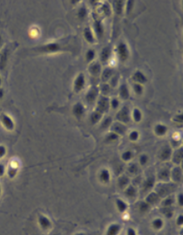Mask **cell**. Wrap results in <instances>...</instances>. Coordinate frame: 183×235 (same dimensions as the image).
I'll return each instance as SVG.
<instances>
[{"mask_svg": "<svg viewBox=\"0 0 183 235\" xmlns=\"http://www.w3.org/2000/svg\"><path fill=\"white\" fill-rule=\"evenodd\" d=\"M175 187L176 186L172 183H167V182L160 183L156 186L155 193L159 195V198H164L170 195L175 190Z\"/></svg>", "mask_w": 183, "mask_h": 235, "instance_id": "cell-1", "label": "cell"}, {"mask_svg": "<svg viewBox=\"0 0 183 235\" xmlns=\"http://www.w3.org/2000/svg\"><path fill=\"white\" fill-rule=\"evenodd\" d=\"M116 118L122 124L129 123L131 116H130V110L128 106H123L116 114Z\"/></svg>", "mask_w": 183, "mask_h": 235, "instance_id": "cell-2", "label": "cell"}, {"mask_svg": "<svg viewBox=\"0 0 183 235\" xmlns=\"http://www.w3.org/2000/svg\"><path fill=\"white\" fill-rule=\"evenodd\" d=\"M110 108V101L108 99L107 97H100L99 99V100L97 102V109L96 111H98L99 112H100L101 114L106 113L109 111Z\"/></svg>", "mask_w": 183, "mask_h": 235, "instance_id": "cell-3", "label": "cell"}, {"mask_svg": "<svg viewBox=\"0 0 183 235\" xmlns=\"http://www.w3.org/2000/svg\"><path fill=\"white\" fill-rule=\"evenodd\" d=\"M117 52L119 56L120 61L125 62L126 60H128L129 58V50H128V45L125 43H119L117 46Z\"/></svg>", "mask_w": 183, "mask_h": 235, "instance_id": "cell-4", "label": "cell"}, {"mask_svg": "<svg viewBox=\"0 0 183 235\" xmlns=\"http://www.w3.org/2000/svg\"><path fill=\"white\" fill-rule=\"evenodd\" d=\"M61 49L60 45L57 43H51L46 45L39 47L38 51L40 52H45V53H52V52H56Z\"/></svg>", "mask_w": 183, "mask_h": 235, "instance_id": "cell-5", "label": "cell"}, {"mask_svg": "<svg viewBox=\"0 0 183 235\" xmlns=\"http://www.w3.org/2000/svg\"><path fill=\"white\" fill-rule=\"evenodd\" d=\"M86 85V78L85 75L83 73H80L78 75V77L74 80V84H73V90L75 92H80V91H82V89L85 87Z\"/></svg>", "mask_w": 183, "mask_h": 235, "instance_id": "cell-6", "label": "cell"}, {"mask_svg": "<svg viewBox=\"0 0 183 235\" xmlns=\"http://www.w3.org/2000/svg\"><path fill=\"white\" fill-rule=\"evenodd\" d=\"M99 96V89L97 87H92L86 95V100L88 104H93Z\"/></svg>", "mask_w": 183, "mask_h": 235, "instance_id": "cell-7", "label": "cell"}, {"mask_svg": "<svg viewBox=\"0 0 183 235\" xmlns=\"http://www.w3.org/2000/svg\"><path fill=\"white\" fill-rule=\"evenodd\" d=\"M111 130L112 133H116L117 135H124L127 132L126 125L120 122H116L113 125H111Z\"/></svg>", "mask_w": 183, "mask_h": 235, "instance_id": "cell-8", "label": "cell"}, {"mask_svg": "<svg viewBox=\"0 0 183 235\" xmlns=\"http://www.w3.org/2000/svg\"><path fill=\"white\" fill-rule=\"evenodd\" d=\"M170 180L175 182H181L182 180V170L181 167L176 166L170 172Z\"/></svg>", "mask_w": 183, "mask_h": 235, "instance_id": "cell-9", "label": "cell"}, {"mask_svg": "<svg viewBox=\"0 0 183 235\" xmlns=\"http://www.w3.org/2000/svg\"><path fill=\"white\" fill-rule=\"evenodd\" d=\"M171 157H172V149L170 146H165L159 151V158L160 160L166 161V160H168Z\"/></svg>", "mask_w": 183, "mask_h": 235, "instance_id": "cell-10", "label": "cell"}, {"mask_svg": "<svg viewBox=\"0 0 183 235\" xmlns=\"http://www.w3.org/2000/svg\"><path fill=\"white\" fill-rule=\"evenodd\" d=\"M0 119H1V122L3 125L7 129V130H13L14 128V122L12 121V119L11 118L9 117L8 115L6 114H2L1 117H0Z\"/></svg>", "mask_w": 183, "mask_h": 235, "instance_id": "cell-11", "label": "cell"}, {"mask_svg": "<svg viewBox=\"0 0 183 235\" xmlns=\"http://www.w3.org/2000/svg\"><path fill=\"white\" fill-rule=\"evenodd\" d=\"M72 113L77 118H81L85 114V107L81 103H77L72 108Z\"/></svg>", "mask_w": 183, "mask_h": 235, "instance_id": "cell-12", "label": "cell"}, {"mask_svg": "<svg viewBox=\"0 0 183 235\" xmlns=\"http://www.w3.org/2000/svg\"><path fill=\"white\" fill-rule=\"evenodd\" d=\"M133 80L136 82V84H140V85H142V84H145L147 83V78L145 76L142 71L140 70H136L135 72L134 73L133 75Z\"/></svg>", "mask_w": 183, "mask_h": 235, "instance_id": "cell-13", "label": "cell"}, {"mask_svg": "<svg viewBox=\"0 0 183 235\" xmlns=\"http://www.w3.org/2000/svg\"><path fill=\"white\" fill-rule=\"evenodd\" d=\"M160 201V198L159 195L154 192V193H150L147 197L146 198V202L147 204H149L150 205H155L159 203Z\"/></svg>", "mask_w": 183, "mask_h": 235, "instance_id": "cell-14", "label": "cell"}, {"mask_svg": "<svg viewBox=\"0 0 183 235\" xmlns=\"http://www.w3.org/2000/svg\"><path fill=\"white\" fill-rule=\"evenodd\" d=\"M183 158V149L182 147L176 150L174 153H172V160L173 162L176 164H179L181 163Z\"/></svg>", "mask_w": 183, "mask_h": 235, "instance_id": "cell-15", "label": "cell"}, {"mask_svg": "<svg viewBox=\"0 0 183 235\" xmlns=\"http://www.w3.org/2000/svg\"><path fill=\"white\" fill-rule=\"evenodd\" d=\"M94 30H95L96 35L98 38H102L104 35V26L102 24V22L101 20L99 19H95V22H94Z\"/></svg>", "mask_w": 183, "mask_h": 235, "instance_id": "cell-16", "label": "cell"}, {"mask_svg": "<svg viewBox=\"0 0 183 235\" xmlns=\"http://www.w3.org/2000/svg\"><path fill=\"white\" fill-rule=\"evenodd\" d=\"M111 47H104L103 49H102V51H101V52H100V60L103 63H106L109 60V58H110V57H111Z\"/></svg>", "mask_w": 183, "mask_h": 235, "instance_id": "cell-17", "label": "cell"}, {"mask_svg": "<svg viewBox=\"0 0 183 235\" xmlns=\"http://www.w3.org/2000/svg\"><path fill=\"white\" fill-rule=\"evenodd\" d=\"M170 170L169 168H162L158 172V178L163 182H168L170 180Z\"/></svg>", "mask_w": 183, "mask_h": 235, "instance_id": "cell-18", "label": "cell"}, {"mask_svg": "<svg viewBox=\"0 0 183 235\" xmlns=\"http://www.w3.org/2000/svg\"><path fill=\"white\" fill-rule=\"evenodd\" d=\"M154 182H155V180H154L153 177H149L145 180L143 185H142V189H143L144 193L152 190L153 187L154 186Z\"/></svg>", "mask_w": 183, "mask_h": 235, "instance_id": "cell-19", "label": "cell"}, {"mask_svg": "<svg viewBox=\"0 0 183 235\" xmlns=\"http://www.w3.org/2000/svg\"><path fill=\"white\" fill-rule=\"evenodd\" d=\"M89 72L93 75V76H97L100 73L101 71V65L99 62H94L91 64V65L89 66Z\"/></svg>", "mask_w": 183, "mask_h": 235, "instance_id": "cell-20", "label": "cell"}, {"mask_svg": "<svg viewBox=\"0 0 183 235\" xmlns=\"http://www.w3.org/2000/svg\"><path fill=\"white\" fill-rule=\"evenodd\" d=\"M119 97H120L122 99H124V100H127V99H129V97H130V92H129V89H128V87L127 85L123 84V85L120 86V87H119Z\"/></svg>", "mask_w": 183, "mask_h": 235, "instance_id": "cell-21", "label": "cell"}, {"mask_svg": "<svg viewBox=\"0 0 183 235\" xmlns=\"http://www.w3.org/2000/svg\"><path fill=\"white\" fill-rule=\"evenodd\" d=\"M112 4H113L114 12L117 15H121L123 13V11H124L125 2L124 1H113Z\"/></svg>", "mask_w": 183, "mask_h": 235, "instance_id": "cell-22", "label": "cell"}, {"mask_svg": "<svg viewBox=\"0 0 183 235\" xmlns=\"http://www.w3.org/2000/svg\"><path fill=\"white\" fill-rule=\"evenodd\" d=\"M8 59V50L5 49L0 54V70H4Z\"/></svg>", "mask_w": 183, "mask_h": 235, "instance_id": "cell-23", "label": "cell"}, {"mask_svg": "<svg viewBox=\"0 0 183 235\" xmlns=\"http://www.w3.org/2000/svg\"><path fill=\"white\" fill-rule=\"evenodd\" d=\"M154 133L157 136L162 137L164 135H166L167 133V127L166 125H162V124H158L155 125L154 127Z\"/></svg>", "mask_w": 183, "mask_h": 235, "instance_id": "cell-24", "label": "cell"}, {"mask_svg": "<svg viewBox=\"0 0 183 235\" xmlns=\"http://www.w3.org/2000/svg\"><path fill=\"white\" fill-rule=\"evenodd\" d=\"M39 223L40 227L45 230L51 227V220L44 215H40L39 217Z\"/></svg>", "mask_w": 183, "mask_h": 235, "instance_id": "cell-25", "label": "cell"}, {"mask_svg": "<svg viewBox=\"0 0 183 235\" xmlns=\"http://www.w3.org/2000/svg\"><path fill=\"white\" fill-rule=\"evenodd\" d=\"M125 194L128 199H134L137 196V189L134 186H128V187L125 189Z\"/></svg>", "mask_w": 183, "mask_h": 235, "instance_id": "cell-26", "label": "cell"}, {"mask_svg": "<svg viewBox=\"0 0 183 235\" xmlns=\"http://www.w3.org/2000/svg\"><path fill=\"white\" fill-rule=\"evenodd\" d=\"M112 76H113V70L112 68H106L102 72L101 80L103 81L104 83H106L108 80H110Z\"/></svg>", "mask_w": 183, "mask_h": 235, "instance_id": "cell-27", "label": "cell"}, {"mask_svg": "<svg viewBox=\"0 0 183 235\" xmlns=\"http://www.w3.org/2000/svg\"><path fill=\"white\" fill-rule=\"evenodd\" d=\"M129 178H128V176H126V175H122V176H120L119 179H118V186H119V187L120 189H126V188L128 187V184H129Z\"/></svg>", "mask_w": 183, "mask_h": 235, "instance_id": "cell-28", "label": "cell"}, {"mask_svg": "<svg viewBox=\"0 0 183 235\" xmlns=\"http://www.w3.org/2000/svg\"><path fill=\"white\" fill-rule=\"evenodd\" d=\"M110 178H111V175L107 169H103L99 172V180H101V182L108 183L110 181Z\"/></svg>", "mask_w": 183, "mask_h": 235, "instance_id": "cell-29", "label": "cell"}, {"mask_svg": "<svg viewBox=\"0 0 183 235\" xmlns=\"http://www.w3.org/2000/svg\"><path fill=\"white\" fill-rule=\"evenodd\" d=\"M101 118H102V114L100 112H99L98 111H95L90 116V122H91L92 125H95V124L99 122Z\"/></svg>", "mask_w": 183, "mask_h": 235, "instance_id": "cell-30", "label": "cell"}, {"mask_svg": "<svg viewBox=\"0 0 183 235\" xmlns=\"http://www.w3.org/2000/svg\"><path fill=\"white\" fill-rule=\"evenodd\" d=\"M84 37H85V39H86V40L87 41L88 43H90V44L94 43L95 39H94V36L93 34V31H91L90 28H86L84 30Z\"/></svg>", "mask_w": 183, "mask_h": 235, "instance_id": "cell-31", "label": "cell"}, {"mask_svg": "<svg viewBox=\"0 0 183 235\" xmlns=\"http://www.w3.org/2000/svg\"><path fill=\"white\" fill-rule=\"evenodd\" d=\"M120 227L117 224H112L107 229V233L106 235H117L119 233Z\"/></svg>", "mask_w": 183, "mask_h": 235, "instance_id": "cell-32", "label": "cell"}, {"mask_svg": "<svg viewBox=\"0 0 183 235\" xmlns=\"http://www.w3.org/2000/svg\"><path fill=\"white\" fill-rule=\"evenodd\" d=\"M116 205H117V208L120 212H124L128 210V205L125 201H123L122 199H116Z\"/></svg>", "mask_w": 183, "mask_h": 235, "instance_id": "cell-33", "label": "cell"}, {"mask_svg": "<svg viewBox=\"0 0 183 235\" xmlns=\"http://www.w3.org/2000/svg\"><path fill=\"white\" fill-rule=\"evenodd\" d=\"M118 139H119V135H117L116 133L112 132V133H108V134L106 135V139H105V141H106V143H112V142L118 140Z\"/></svg>", "mask_w": 183, "mask_h": 235, "instance_id": "cell-34", "label": "cell"}, {"mask_svg": "<svg viewBox=\"0 0 183 235\" xmlns=\"http://www.w3.org/2000/svg\"><path fill=\"white\" fill-rule=\"evenodd\" d=\"M133 118L135 122H140L142 119V113L140 110L135 108L133 111Z\"/></svg>", "mask_w": 183, "mask_h": 235, "instance_id": "cell-35", "label": "cell"}, {"mask_svg": "<svg viewBox=\"0 0 183 235\" xmlns=\"http://www.w3.org/2000/svg\"><path fill=\"white\" fill-rule=\"evenodd\" d=\"M112 122V120L111 117L105 118L103 119V121H102V123H101V125H100L101 129L106 130V129H107V128L111 127Z\"/></svg>", "mask_w": 183, "mask_h": 235, "instance_id": "cell-36", "label": "cell"}, {"mask_svg": "<svg viewBox=\"0 0 183 235\" xmlns=\"http://www.w3.org/2000/svg\"><path fill=\"white\" fill-rule=\"evenodd\" d=\"M100 91H101V92L104 96L106 97V95H109L111 93V86L106 84V83H103V85L100 87Z\"/></svg>", "mask_w": 183, "mask_h": 235, "instance_id": "cell-37", "label": "cell"}, {"mask_svg": "<svg viewBox=\"0 0 183 235\" xmlns=\"http://www.w3.org/2000/svg\"><path fill=\"white\" fill-rule=\"evenodd\" d=\"M150 209V205L147 204L146 201H142L139 204V210L141 212H147Z\"/></svg>", "mask_w": 183, "mask_h": 235, "instance_id": "cell-38", "label": "cell"}, {"mask_svg": "<svg viewBox=\"0 0 183 235\" xmlns=\"http://www.w3.org/2000/svg\"><path fill=\"white\" fill-rule=\"evenodd\" d=\"M128 172L130 174L135 175L139 172V165L135 163H133L128 166Z\"/></svg>", "mask_w": 183, "mask_h": 235, "instance_id": "cell-39", "label": "cell"}, {"mask_svg": "<svg viewBox=\"0 0 183 235\" xmlns=\"http://www.w3.org/2000/svg\"><path fill=\"white\" fill-rule=\"evenodd\" d=\"M153 227L154 229H156V230L161 229L162 227H163V220L161 219H159V218L153 219Z\"/></svg>", "mask_w": 183, "mask_h": 235, "instance_id": "cell-40", "label": "cell"}, {"mask_svg": "<svg viewBox=\"0 0 183 235\" xmlns=\"http://www.w3.org/2000/svg\"><path fill=\"white\" fill-rule=\"evenodd\" d=\"M134 157V154H133V152L132 151H126L122 153L121 155V158L124 160V161H129L133 158Z\"/></svg>", "mask_w": 183, "mask_h": 235, "instance_id": "cell-41", "label": "cell"}, {"mask_svg": "<svg viewBox=\"0 0 183 235\" xmlns=\"http://www.w3.org/2000/svg\"><path fill=\"white\" fill-rule=\"evenodd\" d=\"M87 16V8L86 7H81L79 10L78 11V17L80 18V20H84Z\"/></svg>", "mask_w": 183, "mask_h": 235, "instance_id": "cell-42", "label": "cell"}, {"mask_svg": "<svg viewBox=\"0 0 183 235\" xmlns=\"http://www.w3.org/2000/svg\"><path fill=\"white\" fill-rule=\"evenodd\" d=\"M94 58H95V52H94L93 50H92V49L88 50L87 52V54H86V59H87V61L88 63L92 62V61L94 59Z\"/></svg>", "mask_w": 183, "mask_h": 235, "instance_id": "cell-43", "label": "cell"}, {"mask_svg": "<svg viewBox=\"0 0 183 235\" xmlns=\"http://www.w3.org/2000/svg\"><path fill=\"white\" fill-rule=\"evenodd\" d=\"M174 203H175V199L173 197H167L163 201V205L164 207H170Z\"/></svg>", "mask_w": 183, "mask_h": 235, "instance_id": "cell-44", "label": "cell"}, {"mask_svg": "<svg viewBox=\"0 0 183 235\" xmlns=\"http://www.w3.org/2000/svg\"><path fill=\"white\" fill-rule=\"evenodd\" d=\"M101 11H102L104 15L106 16V17L110 16V14H111V8H110L108 4H104L103 5L101 6Z\"/></svg>", "mask_w": 183, "mask_h": 235, "instance_id": "cell-45", "label": "cell"}, {"mask_svg": "<svg viewBox=\"0 0 183 235\" xmlns=\"http://www.w3.org/2000/svg\"><path fill=\"white\" fill-rule=\"evenodd\" d=\"M134 91L137 95H141L143 93V86L140 84H134Z\"/></svg>", "mask_w": 183, "mask_h": 235, "instance_id": "cell-46", "label": "cell"}, {"mask_svg": "<svg viewBox=\"0 0 183 235\" xmlns=\"http://www.w3.org/2000/svg\"><path fill=\"white\" fill-rule=\"evenodd\" d=\"M17 168H15L14 166H11L10 168H9L8 170V175L10 178H14L15 176L17 175Z\"/></svg>", "mask_w": 183, "mask_h": 235, "instance_id": "cell-47", "label": "cell"}, {"mask_svg": "<svg viewBox=\"0 0 183 235\" xmlns=\"http://www.w3.org/2000/svg\"><path fill=\"white\" fill-rule=\"evenodd\" d=\"M119 105V101L118 100V99H112L110 102V106H111L112 109L116 110L118 109Z\"/></svg>", "mask_w": 183, "mask_h": 235, "instance_id": "cell-48", "label": "cell"}, {"mask_svg": "<svg viewBox=\"0 0 183 235\" xmlns=\"http://www.w3.org/2000/svg\"><path fill=\"white\" fill-rule=\"evenodd\" d=\"M139 136H140V134H139V133L137 131H133L132 133L129 134V139H130V140L136 141L139 139Z\"/></svg>", "mask_w": 183, "mask_h": 235, "instance_id": "cell-49", "label": "cell"}, {"mask_svg": "<svg viewBox=\"0 0 183 235\" xmlns=\"http://www.w3.org/2000/svg\"><path fill=\"white\" fill-rule=\"evenodd\" d=\"M110 80H111V81H110V85H109V86H112V87L116 86L118 81H119V75H114V76H112Z\"/></svg>", "mask_w": 183, "mask_h": 235, "instance_id": "cell-50", "label": "cell"}, {"mask_svg": "<svg viewBox=\"0 0 183 235\" xmlns=\"http://www.w3.org/2000/svg\"><path fill=\"white\" fill-rule=\"evenodd\" d=\"M139 161H140V164H141V165H145V164L147 163V161H148V157H147V155H146V154H142L141 156L140 157Z\"/></svg>", "mask_w": 183, "mask_h": 235, "instance_id": "cell-51", "label": "cell"}, {"mask_svg": "<svg viewBox=\"0 0 183 235\" xmlns=\"http://www.w3.org/2000/svg\"><path fill=\"white\" fill-rule=\"evenodd\" d=\"M134 1H128V2H127V6H126V11H127V13H129V12L132 11L133 6H134Z\"/></svg>", "mask_w": 183, "mask_h": 235, "instance_id": "cell-52", "label": "cell"}, {"mask_svg": "<svg viewBox=\"0 0 183 235\" xmlns=\"http://www.w3.org/2000/svg\"><path fill=\"white\" fill-rule=\"evenodd\" d=\"M174 120H175V122L178 123V124H182V121H183V114L182 113L176 115V116L174 118Z\"/></svg>", "mask_w": 183, "mask_h": 235, "instance_id": "cell-53", "label": "cell"}, {"mask_svg": "<svg viewBox=\"0 0 183 235\" xmlns=\"http://www.w3.org/2000/svg\"><path fill=\"white\" fill-rule=\"evenodd\" d=\"M164 213L167 217H171L173 215V209L170 207H164Z\"/></svg>", "mask_w": 183, "mask_h": 235, "instance_id": "cell-54", "label": "cell"}, {"mask_svg": "<svg viewBox=\"0 0 183 235\" xmlns=\"http://www.w3.org/2000/svg\"><path fill=\"white\" fill-rule=\"evenodd\" d=\"M6 153V148L4 146H0V158L5 155Z\"/></svg>", "mask_w": 183, "mask_h": 235, "instance_id": "cell-55", "label": "cell"}, {"mask_svg": "<svg viewBox=\"0 0 183 235\" xmlns=\"http://www.w3.org/2000/svg\"><path fill=\"white\" fill-rule=\"evenodd\" d=\"M177 225L178 226H181L183 224V216L182 215H180L179 217H178V219H177Z\"/></svg>", "mask_w": 183, "mask_h": 235, "instance_id": "cell-56", "label": "cell"}, {"mask_svg": "<svg viewBox=\"0 0 183 235\" xmlns=\"http://www.w3.org/2000/svg\"><path fill=\"white\" fill-rule=\"evenodd\" d=\"M178 203L180 205H183V195L182 193H180L179 196H178Z\"/></svg>", "mask_w": 183, "mask_h": 235, "instance_id": "cell-57", "label": "cell"}, {"mask_svg": "<svg viewBox=\"0 0 183 235\" xmlns=\"http://www.w3.org/2000/svg\"><path fill=\"white\" fill-rule=\"evenodd\" d=\"M128 235H137L136 234V232L135 230L134 229V228H128Z\"/></svg>", "mask_w": 183, "mask_h": 235, "instance_id": "cell-58", "label": "cell"}, {"mask_svg": "<svg viewBox=\"0 0 183 235\" xmlns=\"http://www.w3.org/2000/svg\"><path fill=\"white\" fill-rule=\"evenodd\" d=\"M5 168L4 166V164H0V177L5 174Z\"/></svg>", "mask_w": 183, "mask_h": 235, "instance_id": "cell-59", "label": "cell"}, {"mask_svg": "<svg viewBox=\"0 0 183 235\" xmlns=\"http://www.w3.org/2000/svg\"><path fill=\"white\" fill-rule=\"evenodd\" d=\"M4 97V90L2 88H0V99Z\"/></svg>", "mask_w": 183, "mask_h": 235, "instance_id": "cell-60", "label": "cell"}, {"mask_svg": "<svg viewBox=\"0 0 183 235\" xmlns=\"http://www.w3.org/2000/svg\"><path fill=\"white\" fill-rule=\"evenodd\" d=\"M76 235H86L85 233H78V234Z\"/></svg>", "mask_w": 183, "mask_h": 235, "instance_id": "cell-61", "label": "cell"}, {"mask_svg": "<svg viewBox=\"0 0 183 235\" xmlns=\"http://www.w3.org/2000/svg\"><path fill=\"white\" fill-rule=\"evenodd\" d=\"M1 44H2V39H1V37H0V46H1Z\"/></svg>", "mask_w": 183, "mask_h": 235, "instance_id": "cell-62", "label": "cell"}, {"mask_svg": "<svg viewBox=\"0 0 183 235\" xmlns=\"http://www.w3.org/2000/svg\"><path fill=\"white\" fill-rule=\"evenodd\" d=\"M0 193H1V186H0Z\"/></svg>", "mask_w": 183, "mask_h": 235, "instance_id": "cell-63", "label": "cell"}, {"mask_svg": "<svg viewBox=\"0 0 183 235\" xmlns=\"http://www.w3.org/2000/svg\"><path fill=\"white\" fill-rule=\"evenodd\" d=\"M0 84H1V78H0Z\"/></svg>", "mask_w": 183, "mask_h": 235, "instance_id": "cell-64", "label": "cell"}]
</instances>
